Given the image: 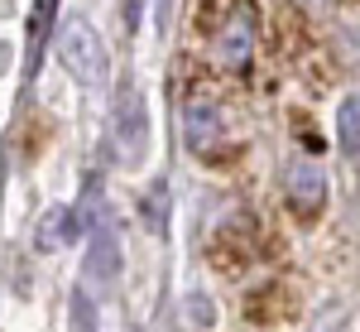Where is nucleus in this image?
Here are the masks:
<instances>
[{
  "label": "nucleus",
  "mask_w": 360,
  "mask_h": 332,
  "mask_svg": "<svg viewBox=\"0 0 360 332\" xmlns=\"http://www.w3.org/2000/svg\"><path fill=\"white\" fill-rule=\"evenodd\" d=\"M255 44H259V15L250 0H226V10L212 20V63L221 73H245L255 63Z\"/></svg>",
  "instance_id": "f257e3e1"
},
{
  "label": "nucleus",
  "mask_w": 360,
  "mask_h": 332,
  "mask_svg": "<svg viewBox=\"0 0 360 332\" xmlns=\"http://www.w3.org/2000/svg\"><path fill=\"white\" fill-rule=\"evenodd\" d=\"M183 140L197 159H226L231 154V116L212 92H193L183 102Z\"/></svg>",
  "instance_id": "f03ea898"
},
{
  "label": "nucleus",
  "mask_w": 360,
  "mask_h": 332,
  "mask_svg": "<svg viewBox=\"0 0 360 332\" xmlns=\"http://www.w3.org/2000/svg\"><path fill=\"white\" fill-rule=\"evenodd\" d=\"M58 54H63L68 73H72L77 82H101V78H106V54H101V39H96V29L86 25V20H72V25L63 29Z\"/></svg>",
  "instance_id": "7ed1b4c3"
},
{
  "label": "nucleus",
  "mask_w": 360,
  "mask_h": 332,
  "mask_svg": "<svg viewBox=\"0 0 360 332\" xmlns=\"http://www.w3.org/2000/svg\"><path fill=\"white\" fill-rule=\"evenodd\" d=\"M144 149H149L144 97H139L135 87H125V92H120V102H115V154H120L125 164H139V159H144Z\"/></svg>",
  "instance_id": "20e7f679"
},
{
  "label": "nucleus",
  "mask_w": 360,
  "mask_h": 332,
  "mask_svg": "<svg viewBox=\"0 0 360 332\" xmlns=\"http://www.w3.org/2000/svg\"><path fill=\"white\" fill-rule=\"evenodd\" d=\"M322 202H327V173H322V164L317 159H298L288 168V207L298 217H312V212H322Z\"/></svg>",
  "instance_id": "39448f33"
},
{
  "label": "nucleus",
  "mask_w": 360,
  "mask_h": 332,
  "mask_svg": "<svg viewBox=\"0 0 360 332\" xmlns=\"http://www.w3.org/2000/svg\"><path fill=\"white\" fill-rule=\"evenodd\" d=\"M115 275H120V246H115L111 231H101L91 241V250H86V279L91 284H111Z\"/></svg>",
  "instance_id": "423d86ee"
},
{
  "label": "nucleus",
  "mask_w": 360,
  "mask_h": 332,
  "mask_svg": "<svg viewBox=\"0 0 360 332\" xmlns=\"http://www.w3.org/2000/svg\"><path fill=\"white\" fill-rule=\"evenodd\" d=\"M63 246H72V217H68V207H53L39 221V250H63Z\"/></svg>",
  "instance_id": "0eeeda50"
},
{
  "label": "nucleus",
  "mask_w": 360,
  "mask_h": 332,
  "mask_svg": "<svg viewBox=\"0 0 360 332\" xmlns=\"http://www.w3.org/2000/svg\"><path fill=\"white\" fill-rule=\"evenodd\" d=\"M336 130H341V149L346 154H360V97H346L341 102V116H336Z\"/></svg>",
  "instance_id": "6e6552de"
},
{
  "label": "nucleus",
  "mask_w": 360,
  "mask_h": 332,
  "mask_svg": "<svg viewBox=\"0 0 360 332\" xmlns=\"http://www.w3.org/2000/svg\"><path fill=\"white\" fill-rule=\"evenodd\" d=\"M144 207H149V226H154V231H159V226H164V217H159V207H168V193H164V188H154V193H149V202H144Z\"/></svg>",
  "instance_id": "1a4fd4ad"
}]
</instances>
